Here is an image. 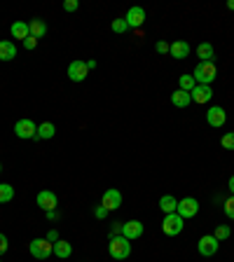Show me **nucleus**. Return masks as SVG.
<instances>
[{"instance_id":"obj_24","label":"nucleus","mask_w":234,"mask_h":262,"mask_svg":"<svg viewBox=\"0 0 234 262\" xmlns=\"http://www.w3.org/2000/svg\"><path fill=\"white\" fill-rule=\"evenodd\" d=\"M197 87V80L192 78V73H187V75H180L178 78V89H183V92H187L190 94L192 89Z\"/></svg>"},{"instance_id":"obj_38","label":"nucleus","mask_w":234,"mask_h":262,"mask_svg":"<svg viewBox=\"0 0 234 262\" xmlns=\"http://www.w3.org/2000/svg\"><path fill=\"white\" fill-rule=\"evenodd\" d=\"M229 195L234 197V176H229Z\"/></svg>"},{"instance_id":"obj_1","label":"nucleus","mask_w":234,"mask_h":262,"mask_svg":"<svg viewBox=\"0 0 234 262\" xmlns=\"http://www.w3.org/2000/svg\"><path fill=\"white\" fill-rule=\"evenodd\" d=\"M218 70H216V63L213 61H199L192 70V78L197 80V85H213V80H216Z\"/></svg>"},{"instance_id":"obj_16","label":"nucleus","mask_w":234,"mask_h":262,"mask_svg":"<svg viewBox=\"0 0 234 262\" xmlns=\"http://www.w3.org/2000/svg\"><path fill=\"white\" fill-rule=\"evenodd\" d=\"M10 33H12V38H17V40H21V43H24L26 38L31 35L28 21H14V24L10 26Z\"/></svg>"},{"instance_id":"obj_3","label":"nucleus","mask_w":234,"mask_h":262,"mask_svg":"<svg viewBox=\"0 0 234 262\" xmlns=\"http://www.w3.org/2000/svg\"><path fill=\"white\" fill-rule=\"evenodd\" d=\"M183 230H185V220L180 218L178 213L164 215V222H162V232H164L167 237H178Z\"/></svg>"},{"instance_id":"obj_35","label":"nucleus","mask_w":234,"mask_h":262,"mask_svg":"<svg viewBox=\"0 0 234 262\" xmlns=\"http://www.w3.org/2000/svg\"><path fill=\"white\" fill-rule=\"evenodd\" d=\"M122 234V222H112L110 227V237H120Z\"/></svg>"},{"instance_id":"obj_21","label":"nucleus","mask_w":234,"mask_h":262,"mask_svg":"<svg viewBox=\"0 0 234 262\" xmlns=\"http://www.w3.org/2000/svg\"><path fill=\"white\" fill-rule=\"evenodd\" d=\"M160 208L162 211H164V213H176V208H178V199H176V197L173 195H164L160 199Z\"/></svg>"},{"instance_id":"obj_23","label":"nucleus","mask_w":234,"mask_h":262,"mask_svg":"<svg viewBox=\"0 0 234 262\" xmlns=\"http://www.w3.org/2000/svg\"><path fill=\"white\" fill-rule=\"evenodd\" d=\"M28 28H31L33 38H43L45 33H47V24H45L43 19H31V21H28Z\"/></svg>"},{"instance_id":"obj_40","label":"nucleus","mask_w":234,"mask_h":262,"mask_svg":"<svg viewBox=\"0 0 234 262\" xmlns=\"http://www.w3.org/2000/svg\"><path fill=\"white\" fill-rule=\"evenodd\" d=\"M227 10H232V12H234V0H229V3H227Z\"/></svg>"},{"instance_id":"obj_2","label":"nucleus","mask_w":234,"mask_h":262,"mask_svg":"<svg viewBox=\"0 0 234 262\" xmlns=\"http://www.w3.org/2000/svg\"><path fill=\"white\" fill-rule=\"evenodd\" d=\"M108 253H110L112 260H127L131 255V241L120 237H110V244H108Z\"/></svg>"},{"instance_id":"obj_10","label":"nucleus","mask_w":234,"mask_h":262,"mask_svg":"<svg viewBox=\"0 0 234 262\" xmlns=\"http://www.w3.org/2000/svg\"><path fill=\"white\" fill-rule=\"evenodd\" d=\"M101 206H105L108 211H117V208L122 206V195H120V190H115V188L105 190L103 197H101Z\"/></svg>"},{"instance_id":"obj_31","label":"nucleus","mask_w":234,"mask_h":262,"mask_svg":"<svg viewBox=\"0 0 234 262\" xmlns=\"http://www.w3.org/2000/svg\"><path fill=\"white\" fill-rule=\"evenodd\" d=\"M7 248H10V241H7V237L0 232V255H5Z\"/></svg>"},{"instance_id":"obj_18","label":"nucleus","mask_w":234,"mask_h":262,"mask_svg":"<svg viewBox=\"0 0 234 262\" xmlns=\"http://www.w3.org/2000/svg\"><path fill=\"white\" fill-rule=\"evenodd\" d=\"M56 134V127L52 122H43V124H37V134H35V140H50L54 138Z\"/></svg>"},{"instance_id":"obj_12","label":"nucleus","mask_w":234,"mask_h":262,"mask_svg":"<svg viewBox=\"0 0 234 262\" xmlns=\"http://www.w3.org/2000/svg\"><path fill=\"white\" fill-rule=\"evenodd\" d=\"M35 201H37V206L43 208L45 213H47V211H54V208L59 206V199H56V195H54V192H50V190H43V192H37Z\"/></svg>"},{"instance_id":"obj_15","label":"nucleus","mask_w":234,"mask_h":262,"mask_svg":"<svg viewBox=\"0 0 234 262\" xmlns=\"http://www.w3.org/2000/svg\"><path fill=\"white\" fill-rule=\"evenodd\" d=\"M192 52L190 43H185V40H173L171 45H169V54L173 56V59H187Z\"/></svg>"},{"instance_id":"obj_33","label":"nucleus","mask_w":234,"mask_h":262,"mask_svg":"<svg viewBox=\"0 0 234 262\" xmlns=\"http://www.w3.org/2000/svg\"><path fill=\"white\" fill-rule=\"evenodd\" d=\"M24 47H26V49H35V47H37V38L28 35V38L24 40Z\"/></svg>"},{"instance_id":"obj_14","label":"nucleus","mask_w":234,"mask_h":262,"mask_svg":"<svg viewBox=\"0 0 234 262\" xmlns=\"http://www.w3.org/2000/svg\"><path fill=\"white\" fill-rule=\"evenodd\" d=\"M190 96H192V103H209L211 101V96H213V89H211L209 85H197L194 89L190 92Z\"/></svg>"},{"instance_id":"obj_17","label":"nucleus","mask_w":234,"mask_h":262,"mask_svg":"<svg viewBox=\"0 0 234 262\" xmlns=\"http://www.w3.org/2000/svg\"><path fill=\"white\" fill-rule=\"evenodd\" d=\"M17 56V47L10 40H0V61H12Z\"/></svg>"},{"instance_id":"obj_34","label":"nucleus","mask_w":234,"mask_h":262,"mask_svg":"<svg viewBox=\"0 0 234 262\" xmlns=\"http://www.w3.org/2000/svg\"><path fill=\"white\" fill-rule=\"evenodd\" d=\"M45 239H47L50 244H56V241H59V239H61V237H59V232H56V230H50V232H47V237H45Z\"/></svg>"},{"instance_id":"obj_4","label":"nucleus","mask_w":234,"mask_h":262,"mask_svg":"<svg viewBox=\"0 0 234 262\" xmlns=\"http://www.w3.org/2000/svg\"><path fill=\"white\" fill-rule=\"evenodd\" d=\"M28 248H31V255L37 260H47L50 255H54V244H50L47 239H33Z\"/></svg>"},{"instance_id":"obj_19","label":"nucleus","mask_w":234,"mask_h":262,"mask_svg":"<svg viewBox=\"0 0 234 262\" xmlns=\"http://www.w3.org/2000/svg\"><path fill=\"white\" fill-rule=\"evenodd\" d=\"M171 103L176 105V108H187V105L192 103V96L187 92H183V89H176V92L171 94Z\"/></svg>"},{"instance_id":"obj_36","label":"nucleus","mask_w":234,"mask_h":262,"mask_svg":"<svg viewBox=\"0 0 234 262\" xmlns=\"http://www.w3.org/2000/svg\"><path fill=\"white\" fill-rule=\"evenodd\" d=\"M47 220H50V222H56V220H61V213H59V211H47Z\"/></svg>"},{"instance_id":"obj_25","label":"nucleus","mask_w":234,"mask_h":262,"mask_svg":"<svg viewBox=\"0 0 234 262\" xmlns=\"http://www.w3.org/2000/svg\"><path fill=\"white\" fill-rule=\"evenodd\" d=\"M12 199H14V188L10 183H0V204H7Z\"/></svg>"},{"instance_id":"obj_20","label":"nucleus","mask_w":234,"mask_h":262,"mask_svg":"<svg viewBox=\"0 0 234 262\" xmlns=\"http://www.w3.org/2000/svg\"><path fill=\"white\" fill-rule=\"evenodd\" d=\"M54 255L59 257V260H66V257L73 255V246L68 244V241H63V239H59L54 244Z\"/></svg>"},{"instance_id":"obj_39","label":"nucleus","mask_w":234,"mask_h":262,"mask_svg":"<svg viewBox=\"0 0 234 262\" xmlns=\"http://www.w3.org/2000/svg\"><path fill=\"white\" fill-rule=\"evenodd\" d=\"M87 68H89V70H94V68H96V61H94V59H92V61H87Z\"/></svg>"},{"instance_id":"obj_6","label":"nucleus","mask_w":234,"mask_h":262,"mask_svg":"<svg viewBox=\"0 0 234 262\" xmlns=\"http://www.w3.org/2000/svg\"><path fill=\"white\" fill-rule=\"evenodd\" d=\"M176 213L180 215L183 220H190L199 213V201L192 199V197H185V199L178 201V208H176Z\"/></svg>"},{"instance_id":"obj_22","label":"nucleus","mask_w":234,"mask_h":262,"mask_svg":"<svg viewBox=\"0 0 234 262\" xmlns=\"http://www.w3.org/2000/svg\"><path fill=\"white\" fill-rule=\"evenodd\" d=\"M197 56L202 61H213V59H216V49H213L211 43H202L197 47Z\"/></svg>"},{"instance_id":"obj_27","label":"nucleus","mask_w":234,"mask_h":262,"mask_svg":"<svg viewBox=\"0 0 234 262\" xmlns=\"http://www.w3.org/2000/svg\"><path fill=\"white\" fill-rule=\"evenodd\" d=\"M110 28H112V33H117V35H122V33H127L129 31V26H127V21H124V17L122 19H115L110 24Z\"/></svg>"},{"instance_id":"obj_37","label":"nucleus","mask_w":234,"mask_h":262,"mask_svg":"<svg viewBox=\"0 0 234 262\" xmlns=\"http://www.w3.org/2000/svg\"><path fill=\"white\" fill-rule=\"evenodd\" d=\"M157 52H160V54H169V43L160 40V43H157Z\"/></svg>"},{"instance_id":"obj_29","label":"nucleus","mask_w":234,"mask_h":262,"mask_svg":"<svg viewBox=\"0 0 234 262\" xmlns=\"http://www.w3.org/2000/svg\"><path fill=\"white\" fill-rule=\"evenodd\" d=\"M222 211H225V215H227L229 220H234V197L229 195V199L225 201V206H222Z\"/></svg>"},{"instance_id":"obj_26","label":"nucleus","mask_w":234,"mask_h":262,"mask_svg":"<svg viewBox=\"0 0 234 262\" xmlns=\"http://www.w3.org/2000/svg\"><path fill=\"white\" fill-rule=\"evenodd\" d=\"M229 234H232L229 225H218V227H216V232H213V237H216L218 241H227Z\"/></svg>"},{"instance_id":"obj_11","label":"nucleus","mask_w":234,"mask_h":262,"mask_svg":"<svg viewBox=\"0 0 234 262\" xmlns=\"http://www.w3.org/2000/svg\"><path fill=\"white\" fill-rule=\"evenodd\" d=\"M124 21H127V26H129V28H141V26L145 24V10H143V7H138V5L129 7V12H127Z\"/></svg>"},{"instance_id":"obj_30","label":"nucleus","mask_w":234,"mask_h":262,"mask_svg":"<svg viewBox=\"0 0 234 262\" xmlns=\"http://www.w3.org/2000/svg\"><path fill=\"white\" fill-rule=\"evenodd\" d=\"M108 213H110V211H108V208H105V206H94V215H96V218H99V220L108 218Z\"/></svg>"},{"instance_id":"obj_5","label":"nucleus","mask_w":234,"mask_h":262,"mask_svg":"<svg viewBox=\"0 0 234 262\" xmlns=\"http://www.w3.org/2000/svg\"><path fill=\"white\" fill-rule=\"evenodd\" d=\"M14 134H17V138L31 140V138H35V134H37V124L33 122V120H28V117H24V120H19V122L14 124Z\"/></svg>"},{"instance_id":"obj_7","label":"nucleus","mask_w":234,"mask_h":262,"mask_svg":"<svg viewBox=\"0 0 234 262\" xmlns=\"http://www.w3.org/2000/svg\"><path fill=\"white\" fill-rule=\"evenodd\" d=\"M218 248H220V241H218L213 234H206V237H202L197 241V250L202 253L204 257H211V255H216Z\"/></svg>"},{"instance_id":"obj_8","label":"nucleus","mask_w":234,"mask_h":262,"mask_svg":"<svg viewBox=\"0 0 234 262\" xmlns=\"http://www.w3.org/2000/svg\"><path fill=\"white\" fill-rule=\"evenodd\" d=\"M206 122H209L211 127L220 129L222 124L227 122V113H225V108H220V105H211V108L206 110Z\"/></svg>"},{"instance_id":"obj_28","label":"nucleus","mask_w":234,"mask_h":262,"mask_svg":"<svg viewBox=\"0 0 234 262\" xmlns=\"http://www.w3.org/2000/svg\"><path fill=\"white\" fill-rule=\"evenodd\" d=\"M220 143L225 150H234V131H227V134L220 138Z\"/></svg>"},{"instance_id":"obj_9","label":"nucleus","mask_w":234,"mask_h":262,"mask_svg":"<svg viewBox=\"0 0 234 262\" xmlns=\"http://www.w3.org/2000/svg\"><path fill=\"white\" fill-rule=\"evenodd\" d=\"M145 227H143L141 220H129V222H122V237L134 241V239H141Z\"/></svg>"},{"instance_id":"obj_32","label":"nucleus","mask_w":234,"mask_h":262,"mask_svg":"<svg viewBox=\"0 0 234 262\" xmlns=\"http://www.w3.org/2000/svg\"><path fill=\"white\" fill-rule=\"evenodd\" d=\"M77 7H80L77 0H66V3H63V10H66V12H75Z\"/></svg>"},{"instance_id":"obj_41","label":"nucleus","mask_w":234,"mask_h":262,"mask_svg":"<svg viewBox=\"0 0 234 262\" xmlns=\"http://www.w3.org/2000/svg\"><path fill=\"white\" fill-rule=\"evenodd\" d=\"M0 171H3V164H0Z\"/></svg>"},{"instance_id":"obj_42","label":"nucleus","mask_w":234,"mask_h":262,"mask_svg":"<svg viewBox=\"0 0 234 262\" xmlns=\"http://www.w3.org/2000/svg\"><path fill=\"white\" fill-rule=\"evenodd\" d=\"M0 262H3V260H0Z\"/></svg>"},{"instance_id":"obj_13","label":"nucleus","mask_w":234,"mask_h":262,"mask_svg":"<svg viewBox=\"0 0 234 262\" xmlns=\"http://www.w3.org/2000/svg\"><path fill=\"white\" fill-rule=\"evenodd\" d=\"M87 75H89V68H87V61H73L68 66V78L73 80V82H85Z\"/></svg>"}]
</instances>
